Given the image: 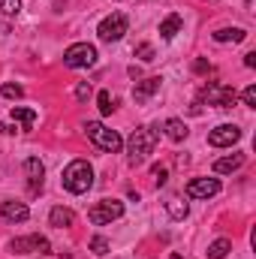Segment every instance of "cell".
I'll return each instance as SVG.
<instances>
[{
    "label": "cell",
    "mask_w": 256,
    "mask_h": 259,
    "mask_svg": "<svg viewBox=\"0 0 256 259\" xmlns=\"http://www.w3.org/2000/svg\"><path fill=\"white\" fill-rule=\"evenodd\" d=\"M61 184L75 196L88 193V190L94 187V166H91L88 160H72L64 169V175H61Z\"/></svg>",
    "instance_id": "1"
},
{
    "label": "cell",
    "mask_w": 256,
    "mask_h": 259,
    "mask_svg": "<svg viewBox=\"0 0 256 259\" xmlns=\"http://www.w3.org/2000/svg\"><path fill=\"white\" fill-rule=\"evenodd\" d=\"M157 139H160L157 127H139V130H133V136H130V145H127V151H130V154H127L130 166H139V163H145V160H148V154L154 151Z\"/></svg>",
    "instance_id": "2"
},
{
    "label": "cell",
    "mask_w": 256,
    "mask_h": 259,
    "mask_svg": "<svg viewBox=\"0 0 256 259\" xmlns=\"http://www.w3.org/2000/svg\"><path fill=\"white\" fill-rule=\"evenodd\" d=\"M84 136H88L100 151H106V154H118V151L124 148V139H121L115 130H109L106 124H100V121H88V124H84Z\"/></svg>",
    "instance_id": "3"
},
{
    "label": "cell",
    "mask_w": 256,
    "mask_h": 259,
    "mask_svg": "<svg viewBox=\"0 0 256 259\" xmlns=\"http://www.w3.org/2000/svg\"><path fill=\"white\" fill-rule=\"evenodd\" d=\"M97 64V49L91 42H72L64 52V66L69 69H88Z\"/></svg>",
    "instance_id": "4"
},
{
    "label": "cell",
    "mask_w": 256,
    "mask_h": 259,
    "mask_svg": "<svg viewBox=\"0 0 256 259\" xmlns=\"http://www.w3.org/2000/svg\"><path fill=\"white\" fill-rule=\"evenodd\" d=\"M130 21L124 12H112V15H106L103 21H100V27H97V33H100V39L103 42H118L124 33H127Z\"/></svg>",
    "instance_id": "5"
},
{
    "label": "cell",
    "mask_w": 256,
    "mask_h": 259,
    "mask_svg": "<svg viewBox=\"0 0 256 259\" xmlns=\"http://www.w3.org/2000/svg\"><path fill=\"white\" fill-rule=\"evenodd\" d=\"M121 214H124V202H118V199H103V202H97V205L88 211L91 223H97V226H106V223L118 220Z\"/></svg>",
    "instance_id": "6"
},
{
    "label": "cell",
    "mask_w": 256,
    "mask_h": 259,
    "mask_svg": "<svg viewBox=\"0 0 256 259\" xmlns=\"http://www.w3.org/2000/svg\"><path fill=\"white\" fill-rule=\"evenodd\" d=\"M202 97L211 103V106H217V109H229V106H235V88H229V84H220V81H211V84H205V91H202Z\"/></svg>",
    "instance_id": "7"
},
{
    "label": "cell",
    "mask_w": 256,
    "mask_h": 259,
    "mask_svg": "<svg viewBox=\"0 0 256 259\" xmlns=\"http://www.w3.org/2000/svg\"><path fill=\"white\" fill-rule=\"evenodd\" d=\"M9 250L12 253H49L52 244H49L46 235H24V238H12Z\"/></svg>",
    "instance_id": "8"
},
{
    "label": "cell",
    "mask_w": 256,
    "mask_h": 259,
    "mask_svg": "<svg viewBox=\"0 0 256 259\" xmlns=\"http://www.w3.org/2000/svg\"><path fill=\"white\" fill-rule=\"evenodd\" d=\"M238 139H241V130L235 124H220V127H214L208 133V145L211 148H232Z\"/></svg>",
    "instance_id": "9"
},
{
    "label": "cell",
    "mask_w": 256,
    "mask_h": 259,
    "mask_svg": "<svg viewBox=\"0 0 256 259\" xmlns=\"http://www.w3.org/2000/svg\"><path fill=\"white\" fill-rule=\"evenodd\" d=\"M220 193V181L217 178H193L187 184V196L190 199H211Z\"/></svg>",
    "instance_id": "10"
},
{
    "label": "cell",
    "mask_w": 256,
    "mask_h": 259,
    "mask_svg": "<svg viewBox=\"0 0 256 259\" xmlns=\"http://www.w3.org/2000/svg\"><path fill=\"white\" fill-rule=\"evenodd\" d=\"M24 175H27L30 193H39L42 190V178H46V166L39 163V157H27L24 160Z\"/></svg>",
    "instance_id": "11"
},
{
    "label": "cell",
    "mask_w": 256,
    "mask_h": 259,
    "mask_svg": "<svg viewBox=\"0 0 256 259\" xmlns=\"http://www.w3.org/2000/svg\"><path fill=\"white\" fill-rule=\"evenodd\" d=\"M0 217L9 220V223H24L30 217V208L24 202H3L0 205Z\"/></svg>",
    "instance_id": "12"
},
{
    "label": "cell",
    "mask_w": 256,
    "mask_h": 259,
    "mask_svg": "<svg viewBox=\"0 0 256 259\" xmlns=\"http://www.w3.org/2000/svg\"><path fill=\"white\" fill-rule=\"evenodd\" d=\"M244 154H232V157H220V160H214V172L217 175H229V172H238L241 166H244Z\"/></svg>",
    "instance_id": "13"
},
{
    "label": "cell",
    "mask_w": 256,
    "mask_h": 259,
    "mask_svg": "<svg viewBox=\"0 0 256 259\" xmlns=\"http://www.w3.org/2000/svg\"><path fill=\"white\" fill-rule=\"evenodd\" d=\"M160 91V78L154 75V78H145V81H139L136 84V91H133V97H136V103H148L154 94Z\"/></svg>",
    "instance_id": "14"
},
{
    "label": "cell",
    "mask_w": 256,
    "mask_h": 259,
    "mask_svg": "<svg viewBox=\"0 0 256 259\" xmlns=\"http://www.w3.org/2000/svg\"><path fill=\"white\" fill-rule=\"evenodd\" d=\"M49 223L55 226V229H66V226H72L75 223V214L69 211V208H52V214H49Z\"/></svg>",
    "instance_id": "15"
},
{
    "label": "cell",
    "mask_w": 256,
    "mask_h": 259,
    "mask_svg": "<svg viewBox=\"0 0 256 259\" xmlns=\"http://www.w3.org/2000/svg\"><path fill=\"white\" fill-rule=\"evenodd\" d=\"M181 24H184V21H181V15H178V12L166 15V18L160 21V36H163V39H175V33L181 30Z\"/></svg>",
    "instance_id": "16"
},
{
    "label": "cell",
    "mask_w": 256,
    "mask_h": 259,
    "mask_svg": "<svg viewBox=\"0 0 256 259\" xmlns=\"http://www.w3.org/2000/svg\"><path fill=\"white\" fill-rule=\"evenodd\" d=\"M163 130H166V136H169L172 142H184V139H187V133H190L187 124H184L181 118H169V121L163 124Z\"/></svg>",
    "instance_id": "17"
},
{
    "label": "cell",
    "mask_w": 256,
    "mask_h": 259,
    "mask_svg": "<svg viewBox=\"0 0 256 259\" xmlns=\"http://www.w3.org/2000/svg\"><path fill=\"white\" fill-rule=\"evenodd\" d=\"M244 39H247V33L241 27H220V30H214V42H244Z\"/></svg>",
    "instance_id": "18"
},
{
    "label": "cell",
    "mask_w": 256,
    "mask_h": 259,
    "mask_svg": "<svg viewBox=\"0 0 256 259\" xmlns=\"http://www.w3.org/2000/svg\"><path fill=\"white\" fill-rule=\"evenodd\" d=\"M12 121L21 124V130H30L36 124V112L33 109H24V106H12Z\"/></svg>",
    "instance_id": "19"
},
{
    "label": "cell",
    "mask_w": 256,
    "mask_h": 259,
    "mask_svg": "<svg viewBox=\"0 0 256 259\" xmlns=\"http://www.w3.org/2000/svg\"><path fill=\"white\" fill-rule=\"evenodd\" d=\"M229 250H232V241L229 238H217L214 244H208V259H226L229 256Z\"/></svg>",
    "instance_id": "20"
},
{
    "label": "cell",
    "mask_w": 256,
    "mask_h": 259,
    "mask_svg": "<svg viewBox=\"0 0 256 259\" xmlns=\"http://www.w3.org/2000/svg\"><path fill=\"white\" fill-rule=\"evenodd\" d=\"M166 211H169L175 220H184V217H187V202H181V199H169V202H166Z\"/></svg>",
    "instance_id": "21"
},
{
    "label": "cell",
    "mask_w": 256,
    "mask_h": 259,
    "mask_svg": "<svg viewBox=\"0 0 256 259\" xmlns=\"http://www.w3.org/2000/svg\"><path fill=\"white\" fill-rule=\"evenodd\" d=\"M97 106H100L103 115H112V112H115V100H112V94H109V91H100V94H97Z\"/></svg>",
    "instance_id": "22"
},
{
    "label": "cell",
    "mask_w": 256,
    "mask_h": 259,
    "mask_svg": "<svg viewBox=\"0 0 256 259\" xmlns=\"http://www.w3.org/2000/svg\"><path fill=\"white\" fill-rule=\"evenodd\" d=\"M0 94H3V97H9V100H18V97H24V88H21V84L6 81V84L0 88Z\"/></svg>",
    "instance_id": "23"
},
{
    "label": "cell",
    "mask_w": 256,
    "mask_h": 259,
    "mask_svg": "<svg viewBox=\"0 0 256 259\" xmlns=\"http://www.w3.org/2000/svg\"><path fill=\"white\" fill-rule=\"evenodd\" d=\"M91 250H94L97 256H106V253H109V241H106L103 235H97V238H91Z\"/></svg>",
    "instance_id": "24"
},
{
    "label": "cell",
    "mask_w": 256,
    "mask_h": 259,
    "mask_svg": "<svg viewBox=\"0 0 256 259\" xmlns=\"http://www.w3.org/2000/svg\"><path fill=\"white\" fill-rule=\"evenodd\" d=\"M0 12H3V15H9V18H15V15L21 12V0H3Z\"/></svg>",
    "instance_id": "25"
},
{
    "label": "cell",
    "mask_w": 256,
    "mask_h": 259,
    "mask_svg": "<svg viewBox=\"0 0 256 259\" xmlns=\"http://www.w3.org/2000/svg\"><path fill=\"white\" fill-rule=\"evenodd\" d=\"M88 97H91V81H78V84H75V100L84 103Z\"/></svg>",
    "instance_id": "26"
},
{
    "label": "cell",
    "mask_w": 256,
    "mask_h": 259,
    "mask_svg": "<svg viewBox=\"0 0 256 259\" xmlns=\"http://www.w3.org/2000/svg\"><path fill=\"white\" fill-rule=\"evenodd\" d=\"M241 97H244V106H250V109H256V84H247Z\"/></svg>",
    "instance_id": "27"
},
{
    "label": "cell",
    "mask_w": 256,
    "mask_h": 259,
    "mask_svg": "<svg viewBox=\"0 0 256 259\" xmlns=\"http://www.w3.org/2000/svg\"><path fill=\"white\" fill-rule=\"evenodd\" d=\"M136 58H142V61H154V49H151L148 42H142V46L136 49Z\"/></svg>",
    "instance_id": "28"
},
{
    "label": "cell",
    "mask_w": 256,
    "mask_h": 259,
    "mask_svg": "<svg viewBox=\"0 0 256 259\" xmlns=\"http://www.w3.org/2000/svg\"><path fill=\"white\" fill-rule=\"evenodd\" d=\"M154 181H157V187H163V184L169 181V172H166V166H154Z\"/></svg>",
    "instance_id": "29"
},
{
    "label": "cell",
    "mask_w": 256,
    "mask_h": 259,
    "mask_svg": "<svg viewBox=\"0 0 256 259\" xmlns=\"http://www.w3.org/2000/svg\"><path fill=\"white\" fill-rule=\"evenodd\" d=\"M193 69H196V72H208V69H211V64H208L205 58H199V61L193 64Z\"/></svg>",
    "instance_id": "30"
},
{
    "label": "cell",
    "mask_w": 256,
    "mask_h": 259,
    "mask_svg": "<svg viewBox=\"0 0 256 259\" xmlns=\"http://www.w3.org/2000/svg\"><path fill=\"white\" fill-rule=\"evenodd\" d=\"M244 66H250V69L256 66V52H247V55H244Z\"/></svg>",
    "instance_id": "31"
},
{
    "label": "cell",
    "mask_w": 256,
    "mask_h": 259,
    "mask_svg": "<svg viewBox=\"0 0 256 259\" xmlns=\"http://www.w3.org/2000/svg\"><path fill=\"white\" fill-rule=\"evenodd\" d=\"M0 133H3V136H9V133H15V127H12V124H0Z\"/></svg>",
    "instance_id": "32"
},
{
    "label": "cell",
    "mask_w": 256,
    "mask_h": 259,
    "mask_svg": "<svg viewBox=\"0 0 256 259\" xmlns=\"http://www.w3.org/2000/svg\"><path fill=\"white\" fill-rule=\"evenodd\" d=\"M169 259H184V256H181V253H172V256H169Z\"/></svg>",
    "instance_id": "33"
},
{
    "label": "cell",
    "mask_w": 256,
    "mask_h": 259,
    "mask_svg": "<svg viewBox=\"0 0 256 259\" xmlns=\"http://www.w3.org/2000/svg\"><path fill=\"white\" fill-rule=\"evenodd\" d=\"M0 6H3V0H0Z\"/></svg>",
    "instance_id": "34"
}]
</instances>
